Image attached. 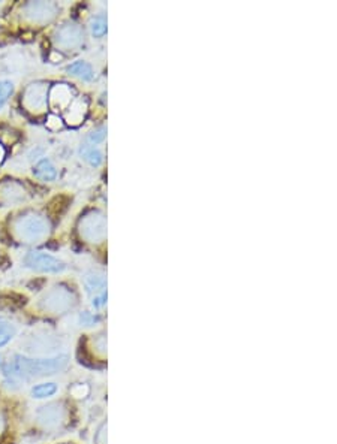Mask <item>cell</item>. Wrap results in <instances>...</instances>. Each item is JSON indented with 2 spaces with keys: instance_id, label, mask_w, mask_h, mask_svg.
<instances>
[{
  "instance_id": "cell-1",
  "label": "cell",
  "mask_w": 337,
  "mask_h": 444,
  "mask_svg": "<svg viewBox=\"0 0 337 444\" xmlns=\"http://www.w3.org/2000/svg\"><path fill=\"white\" fill-rule=\"evenodd\" d=\"M66 365L68 356H56L51 359H30L24 356H15L14 361L8 363V368L11 370L9 374L14 378L27 381L54 376L64 371Z\"/></svg>"
},
{
  "instance_id": "cell-2",
  "label": "cell",
  "mask_w": 337,
  "mask_h": 444,
  "mask_svg": "<svg viewBox=\"0 0 337 444\" xmlns=\"http://www.w3.org/2000/svg\"><path fill=\"white\" fill-rule=\"evenodd\" d=\"M12 231L15 238L24 244H38L47 239L51 231L50 220L41 212L27 211L14 220Z\"/></svg>"
},
{
  "instance_id": "cell-3",
  "label": "cell",
  "mask_w": 337,
  "mask_h": 444,
  "mask_svg": "<svg viewBox=\"0 0 337 444\" xmlns=\"http://www.w3.org/2000/svg\"><path fill=\"white\" fill-rule=\"evenodd\" d=\"M76 305V296L66 286H54L39 299V309L49 314H65Z\"/></svg>"
},
{
  "instance_id": "cell-4",
  "label": "cell",
  "mask_w": 337,
  "mask_h": 444,
  "mask_svg": "<svg viewBox=\"0 0 337 444\" xmlns=\"http://www.w3.org/2000/svg\"><path fill=\"white\" fill-rule=\"evenodd\" d=\"M79 232H80V237L90 244L102 242L106 238L105 214L98 210L89 211L87 214H84L79 223Z\"/></svg>"
},
{
  "instance_id": "cell-5",
  "label": "cell",
  "mask_w": 337,
  "mask_h": 444,
  "mask_svg": "<svg viewBox=\"0 0 337 444\" xmlns=\"http://www.w3.org/2000/svg\"><path fill=\"white\" fill-rule=\"evenodd\" d=\"M83 41H84L83 29L74 21H66L64 24H60L53 33V42L60 50H76L79 47H81Z\"/></svg>"
},
{
  "instance_id": "cell-6",
  "label": "cell",
  "mask_w": 337,
  "mask_h": 444,
  "mask_svg": "<svg viewBox=\"0 0 337 444\" xmlns=\"http://www.w3.org/2000/svg\"><path fill=\"white\" fill-rule=\"evenodd\" d=\"M23 264L26 268L42 274H60L66 269V265L57 257L44 252H30L24 256Z\"/></svg>"
},
{
  "instance_id": "cell-7",
  "label": "cell",
  "mask_w": 337,
  "mask_h": 444,
  "mask_svg": "<svg viewBox=\"0 0 337 444\" xmlns=\"http://www.w3.org/2000/svg\"><path fill=\"white\" fill-rule=\"evenodd\" d=\"M49 84L42 81H36L29 84L23 95L24 108L30 113H42L49 105Z\"/></svg>"
},
{
  "instance_id": "cell-8",
  "label": "cell",
  "mask_w": 337,
  "mask_h": 444,
  "mask_svg": "<svg viewBox=\"0 0 337 444\" xmlns=\"http://www.w3.org/2000/svg\"><path fill=\"white\" fill-rule=\"evenodd\" d=\"M23 12L29 21L35 24H45L57 17L59 6L54 2H29L24 5Z\"/></svg>"
},
{
  "instance_id": "cell-9",
  "label": "cell",
  "mask_w": 337,
  "mask_h": 444,
  "mask_svg": "<svg viewBox=\"0 0 337 444\" xmlns=\"http://www.w3.org/2000/svg\"><path fill=\"white\" fill-rule=\"evenodd\" d=\"M68 411L64 404L60 403H50L38 410L36 418L38 422L45 428V430H57L66 422Z\"/></svg>"
},
{
  "instance_id": "cell-10",
  "label": "cell",
  "mask_w": 337,
  "mask_h": 444,
  "mask_svg": "<svg viewBox=\"0 0 337 444\" xmlns=\"http://www.w3.org/2000/svg\"><path fill=\"white\" fill-rule=\"evenodd\" d=\"M27 192L19 181L6 180L0 182V207H12L24 202Z\"/></svg>"
},
{
  "instance_id": "cell-11",
  "label": "cell",
  "mask_w": 337,
  "mask_h": 444,
  "mask_svg": "<svg viewBox=\"0 0 337 444\" xmlns=\"http://www.w3.org/2000/svg\"><path fill=\"white\" fill-rule=\"evenodd\" d=\"M74 100V91L68 84H56L49 91V102L56 110H68Z\"/></svg>"
},
{
  "instance_id": "cell-12",
  "label": "cell",
  "mask_w": 337,
  "mask_h": 444,
  "mask_svg": "<svg viewBox=\"0 0 337 444\" xmlns=\"http://www.w3.org/2000/svg\"><path fill=\"white\" fill-rule=\"evenodd\" d=\"M66 113V121L71 126H79L83 123V120L87 113V102L83 98H76L72 100V103L68 106Z\"/></svg>"
},
{
  "instance_id": "cell-13",
  "label": "cell",
  "mask_w": 337,
  "mask_h": 444,
  "mask_svg": "<svg viewBox=\"0 0 337 444\" xmlns=\"http://www.w3.org/2000/svg\"><path fill=\"white\" fill-rule=\"evenodd\" d=\"M34 174L42 181H53L57 177V171L50 159H41L34 167Z\"/></svg>"
},
{
  "instance_id": "cell-14",
  "label": "cell",
  "mask_w": 337,
  "mask_h": 444,
  "mask_svg": "<svg viewBox=\"0 0 337 444\" xmlns=\"http://www.w3.org/2000/svg\"><path fill=\"white\" fill-rule=\"evenodd\" d=\"M71 75L76 76V78H80L83 81H91L95 78V73H94V69H91V66L86 62H83V60H76V62H74L72 65L68 66L66 69Z\"/></svg>"
},
{
  "instance_id": "cell-15",
  "label": "cell",
  "mask_w": 337,
  "mask_h": 444,
  "mask_svg": "<svg viewBox=\"0 0 337 444\" xmlns=\"http://www.w3.org/2000/svg\"><path fill=\"white\" fill-rule=\"evenodd\" d=\"M15 335H17V326H15L11 320L0 317V347L11 343Z\"/></svg>"
},
{
  "instance_id": "cell-16",
  "label": "cell",
  "mask_w": 337,
  "mask_h": 444,
  "mask_svg": "<svg viewBox=\"0 0 337 444\" xmlns=\"http://www.w3.org/2000/svg\"><path fill=\"white\" fill-rule=\"evenodd\" d=\"M59 391L56 383L47 381V383H39V385L32 388V396L35 400H45V398H50L56 395Z\"/></svg>"
},
{
  "instance_id": "cell-17",
  "label": "cell",
  "mask_w": 337,
  "mask_h": 444,
  "mask_svg": "<svg viewBox=\"0 0 337 444\" xmlns=\"http://www.w3.org/2000/svg\"><path fill=\"white\" fill-rule=\"evenodd\" d=\"M81 156L90 166H99L102 163V153L95 147H90V145L83 147Z\"/></svg>"
},
{
  "instance_id": "cell-18",
  "label": "cell",
  "mask_w": 337,
  "mask_h": 444,
  "mask_svg": "<svg viewBox=\"0 0 337 444\" xmlns=\"http://www.w3.org/2000/svg\"><path fill=\"white\" fill-rule=\"evenodd\" d=\"M86 286L89 292H95V296L104 292V286H105V280L102 277H98V275H90V277L86 279Z\"/></svg>"
},
{
  "instance_id": "cell-19",
  "label": "cell",
  "mask_w": 337,
  "mask_h": 444,
  "mask_svg": "<svg viewBox=\"0 0 337 444\" xmlns=\"http://www.w3.org/2000/svg\"><path fill=\"white\" fill-rule=\"evenodd\" d=\"M91 33L96 38H102L106 33V20L104 15H98L94 20H91Z\"/></svg>"
},
{
  "instance_id": "cell-20",
  "label": "cell",
  "mask_w": 337,
  "mask_h": 444,
  "mask_svg": "<svg viewBox=\"0 0 337 444\" xmlns=\"http://www.w3.org/2000/svg\"><path fill=\"white\" fill-rule=\"evenodd\" d=\"M14 93V84L12 81L4 80L0 81V108L8 102V99L12 96Z\"/></svg>"
},
{
  "instance_id": "cell-21",
  "label": "cell",
  "mask_w": 337,
  "mask_h": 444,
  "mask_svg": "<svg viewBox=\"0 0 337 444\" xmlns=\"http://www.w3.org/2000/svg\"><path fill=\"white\" fill-rule=\"evenodd\" d=\"M105 136H106V128L102 126V128L94 130L89 135V141H90V144L96 145V144H101L105 140Z\"/></svg>"
},
{
  "instance_id": "cell-22",
  "label": "cell",
  "mask_w": 337,
  "mask_h": 444,
  "mask_svg": "<svg viewBox=\"0 0 337 444\" xmlns=\"http://www.w3.org/2000/svg\"><path fill=\"white\" fill-rule=\"evenodd\" d=\"M94 346H95V349L98 350V353H101L102 356L105 355V351H106V339H105V335H104V334L95 336Z\"/></svg>"
},
{
  "instance_id": "cell-23",
  "label": "cell",
  "mask_w": 337,
  "mask_h": 444,
  "mask_svg": "<svg viewBox=\"0 0 337 444\" xmlns=\"http://www.w3.org/2000/svg\"><path fill=\"white\" fill-rule=\"evenodd\" d=\"M47 128L53 129V130L60 129V128H62V120H60L57 115H50L49 121H47Z\"/></svg>"
},
{
  "instance_id": "cell-24",
  "label": "cell",
  "mask_w": 337,
  "mask_h": 444,
  "mask_svg": "<svg viewBox=\"0 0 337 444\" xmlns=\"http://www.w3.org/2000/svg\"><path fill=\"white\" fill-rule=\"evenodd\" d=\"M96 444H106V425L104 423L96 434Z\"/></svg>"
},
{
  "instance_id": "cell-25",
  "label": "cell",
  "mask_w": 337,
  "mask_h": 444,
  "mask_svg": "<svg viewBox=\"0 0 337 444\" xmlns=\"http://www.w3.org/2000/svg\"><path fill=\"white\" fill-rule=\"evenodd\" d=\"M81 321L86 326H91L95 324V317L90 316L89 313H84V314H81Z\"/></svg>"
},
{
  "instance_id": "cell-26",
  "label": "cell",
  "mask_w": 337,
  "mask_h": 444,
  "mask_svg": "<svg viewBox=\"0 0 337 444\" xmlns=\"http://www.w3.org/2000/svg\"><path fill=\"white\" fill-rule=\"evenodd\" d=\"M5 430H6V420H5L4 413L0 411V435H2V434L5 433Z\"/></svg>"
},
{
  "instance_id": "cell-27",
  "label": "cell",
  "mask_w": 337,
  "mask_h": 444,
  "mask_svg": "<svg viewBox=\"0 0 337 444\" xmlns=\"http://www.w3.org/2000/svg\"><path fill=\"white\" fill-rule=\"evenodd\" d=\"M4 158H5V150H4V147H2V145H0V163H2Z\"/></svg>"
}]
</instances>
